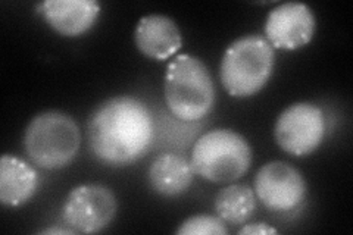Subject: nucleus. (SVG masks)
Returning a JSON list of instances; mask_svg holds the SVG:
<instances>
[{
	"mask_svg": "<svg viewBox=\"0 0 353 235\" xmlns=\"http://www.w3.org/2000/svg\"><path fill=\"white\" fill-rule=\"evenodd\" d=\"M153 118L141 100L110 97L87 121V144L94 158L108 166H125L145 156L153 141Z\"/></svg>",
	"mask_w": 353,
	"mask_h": 235,
	"instance_id": "f257e3e1",
	"label": "nucleus"
},
{
	"mask_svg": "<svg viewBox=\"0 0 353 235\" xmlns=\"http://www.w3.org/2000/svg\"><path fill=\"white\" fill-rule=\"evenodd\" d=\"M165 102L175 118L199 121L215 103V85L208 66L192 54H179L165 74Z\"/></svg>",
	"mask_w": 353,
	"mask_h": 235,
	"instance_id": "f03ea898",
	"label": "nucleus"
},
{
	"mask_svg": "<svg viewBox=\"0 0 353 235\" xmlns=\"http://www.w3.org/2000/svg\"><path fill=\"white\" fill-rule=\"evenodd\" d=\"M275 53L258 34L243 36L227 48L221 61V81L233 97H250L267 85L274 71Z\"/></svg>",
	"mask_w": 353,
	"mask_h": 235,
	"instance_id": "7ed1b4c3",
	"label": "nucleus"
},
{
	"mask_svg": "<svg viewBox=\"0 0 353 235\" xmlns=\"http://www.w3.org/2000/svg\"><path fill=\"white\" fill-rule=\"evenodd\" d=\"M80 145V128L74 118L63 112H41L26 128V152L31 162L43 170L65 167L74 161Z\"/></svg>",
	"mask_w": 353,
	"mask_h": 235,
	"instance_id": "20e7f679",
	"label": "nucleus"
},
{
	"mask_svg": "<svg viewBox=\"0 0 353 235\" xmlns=\"http://www.w3.org/2000/svg\"><path fill=\"white\" fill-rule=\"evenodd\" d=\"M190 163L194 174L209 183H234L249 171L252 147L241 134L216 128L196 141Z\"/></svg>",
	"mask_w": 353,
	"mask_h": 235,
	"instance_id": "39448f33",
	"label": "nucleus"
},
{
	"mask_svg": "<svg viewBox=\"0 0 353 235\" xmlns=\"http://www.w3.org/2000/svg\"><path fill=\"white\" fill-rule=\"evenodd\" d=\"M325 134L323 109L309 102H299L284 109L274 127L279 147L292 156H307L318 149Z\"/></svg>",
	"mask_w": 353,
	"mask_h": 235,
	"instance_id": "423d86ee",
	"label": "nucleus"
},
{
	"mask_svg": "<svg viewBox=\"0 0 353 235\" xmlns=\"http://www.w3.org/2000/svg\"><path fill=\"white\" fill-rule=\"evenodd\" d=\"M117 212L118 201L112 190L102 184H83L66 197L62 218L75 232L96 234L114 221Z\"/></svg>",
	"mask_w": 353,
	"mask_h": 235,
	"instance_id": "0eeeda50",
	"label": "nucleus"
},
{
	"mask_svg": "<svg viewBox=\"0 0 353 235\" xmlns=\"http://www.w3.org/2000/svg\"><path fill=\"white\" fill-rule=\"evenodd\" d=\"M255 194L270 210H293L306 196V181L294 166L281 161L268 162L255 176Z\"/></svg>",
	"mask_w": 353,
	"mask_h": 235,
	"instance_id": "6e6552de",
	"label": "nucleus"
},
{
	"mask_svg": "<svg viewBox=\"0 0 353 235\" xmlns=\"http://www.w3.org/2000/svg\"><path fill=\"white\" fill-rule=\"evenodd\" d=\"M316 21L312 9L301 2H287L274 8L265 22L267 40L275 49L297 50L312 40Z\"/></svg>",
	"mask_w": 353,
	"mask_h": 235,
	"instance_id": "1a4fd4ad",
	"label": "nucleus"
},
{
	"mask_svg": "<svg viewBox=\"0 0 353 235\" xmlns=\"http://www.w3.org/2000/svg\"><path fill=\"white\" fill-rule=\"evenodd\" d=\"M37 9L49 27L63 37L84 34L101 15V3L96 0H46Z\"/></svg>",
	"mask_w": 353,
	"mask_h": 235,
	"instance_id": "9d476101",
	"label": "nucleus"
},
{
	"mask_svg": "<svg viewBox=\"0 0 353 235\" xmlns=\"http://www.w3.org/2000/svg\"><path fill=\"white\" fill-rule=\"evenodd\" d=\"M134 43L139 52L146 58L165 61L181 49L183 37L174 19L153 14L139 21L134 31Z\"/></svg>",
	"mask_w": 353,
	"mask_h": 235,
	"instance_id": "9b49d317",
	"label": "nucleus"
},
{
	"mask_svg": "<svg viewBox=\"0 0 353 235\" xmlns=\"http://www.w3.org/2000/svg\"><path fill=\"white\" fill-rule=\"evenodd\" d=\"M39 175L34 167L17 156L3 154L0 159V201L3 206L18 207L36 194Z\"/></svg>",
	"mask_w": 353,
	"mask_h": 235,
	"instance_id": "f8f14e48",
	"label": "nucleus"
},
{
	"mask_svg": "<svg viewBox=\"0 0 353 235\" xmlns=\"http://www.w3.org/2000/svg\"><path fill=\"white\" fill-rule=\"evenodd\" d=\"M150 187L163 197H175L190 188L194 171L184 156L176 153H162L149 167Z\"/></svg>",
	"mask_w": 353,
	"mask_h": 235,
	"instance_id": "ddd939ff",
	"label": "nucleus"
},
{
	"mask_svg": "<svg viewBox=\"0 0 353 235\" xmlns=\"http://www.w3.org/2000/svg\"><path fill=\"white\" fill-rule=\"evenodd\" d=\"M214 207L218 218L231 225H240L256 210V194L246 184H231L219 190Z\"/></svg>",
	"mask_w": 353,
	"mask_h": 235,
	"instance_id": "4468645a",
	"label": "nucleus"
},
{
	"mask_svg": "<svg viewBox=\"0 0 353 235\" xmlns=\"http://www.w3.org/2000/svg\"><path fill=\"white\" fill-rule=\"evenodd\" d=\"M175 232L179 235H225L228 229L218 216L196 215L185 219Z\"/></svg>",
	"mask_w": 353,
	"mask_h": 235,
	"instance_id": "2eb2a0df",
	"label": "nucleus"
},
{
	"mask_svg": "<svg viewBox=\"0 0 353 235\" xmlns=\"http://www.w3.org/2000/svg\"><path fill=\"white\" fill-rule=\"evenodd\" d=\"M279 231L275 229V228H272V227H270L268 223H265V222H259V223H249V225H245L243 227L240 231H239V234L240 235H268V234H277Z\"/></svg>",
	"mask_w": 353,
	"mask_h": 235,
	"instance_id": "dca6fc26",
	"label": "nucleus"
},
{
	"mask_svg": "<svg viewBox=\"0 0 353 235\" xmlns=\"http://www.w3.org/2000/svg\"><path fill=\"white\" fill-rule=\"evenodd\" d=\"M39 234H48V235H50V234H57V235L63 234V235H71V234H75V231H72L71 228L65 229V228H59V227H52V228H46V229L39 231Z\"/></svg>",
	"mask_w": 353,
	"mask_h": 235,
	"instance_id": "f3484780",
	"label": "nucleus"
}]
</instances>
